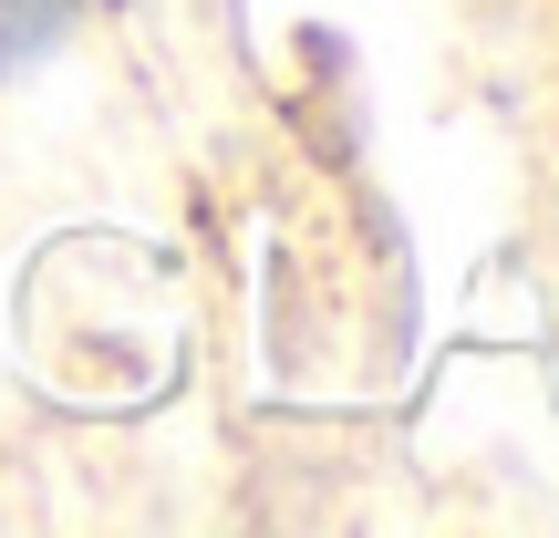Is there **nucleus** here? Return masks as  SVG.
I'll return each instance as SVG.
<instances>
[{
  "label": "nucleus",
  "mask_w": 559,
  "mask_h": 538,
  "mask_svg": "<svg viewBox=\"0 0 559 538\" xmlns=\"http://www.w3.org/2000/svg\"><path fill=\"white\" fill-rule=\"evenodd\" d=\"M62 11H73V0H0V62H11V52H41V41L62 32Z\"/></svg>",
  "instance_id": "1"
}]
</instances>
